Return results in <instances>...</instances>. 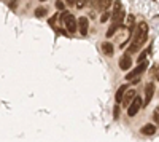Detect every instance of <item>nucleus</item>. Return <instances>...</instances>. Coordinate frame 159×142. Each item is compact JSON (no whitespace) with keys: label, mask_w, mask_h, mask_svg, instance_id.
Returning a JSON list of instances; mask_svg holds the SVG:
<instances>
[{"label":"nucleus","mask_w":159,"mask_h":142,"mask_svg":"<svg viewBox=\"0 0 159 142\" xmlns=\"http://www.w3.org/2000/svg\"><path fill=\"white\" fill-rule=\"evenodd\" d=\"M147 38H148V24L145 21H142L139 24L137 31H134V40H132V45L129 46L127 53H134V51H137L139 48H142L143 43L147 42Z\"/></svg>","instance_id":"f257e3e1"},{"label":"nucleus","mask_w":159,"mask_h":142,"mask_svg":"<svg viewBox=\"0 0 159 142\" xmlns=\"http://www.w3.org/2000/svg\"><path fill=\"white\" fill-rule=\"evenodd\" d=\"M59 19L64 22L65 29H67L69 32H76V18L73 15H70V13H67V11H64Z\"/></svg>","instance_id":"f03ea898"},{"label":"nucleus","mask_w":159,"mask_h":142,"mask_svg":"<svg viewBox=\"0 0 159 142\" xmlns=\"http://www.w3.org/2000/svg\"><path fill=\"white\" fill-rule=\"evenodd\" d=\"M147 67H148V64L145 62V61H143V62H140V64H139V66H137L134 70H130V72H127V73H126V80H127V82H132L134 78L140 77V75L145 72V69H147Z\"/></svg>","instance_id":"7ed1b4c3"},{"label":"nucleus","mask_w":159,"mask_h":142,"mask_svg":"<svg viewBox=\"0 0 159 142\" xmlns=\"http://www.w3.org/2000/svg\"><path fill=\"white\" fill-rule=\"evenodd\" d=\"M142 107H143V99H142L140 96H135V99L132 101V104L127 107V115H129V117H135L137 112H139Z\"/></svg>","instance_id":"20e7f679"},{"label":"nucleus","mask_w":159,"mask_h":142,"mask_svg":"<svg viewBox=\"0 0 159 142\" xmlns=\"http://www.w3.org/2000/svg\"><path fill=\"white\" fill-rule=\"evenodd\" d=\"M153 94H154V83L150 82L147 83V86H145V99H143V106H148L151 99H153Z\"/></svg>","instance_id":"39448f33"},{"label":"nucleus","mask_w":159,"mask_h":142,"mask_svg":"<svg viewBox=\"0 0 159 142\" xmlns=\"http://www.w3.org/2000/svg\"><path fill=\"white\" fill-rule=\"evenodd\" d=\"M135 96H137V93L134 91V89H127V91L124 93V97H123V106L127 109L132 104V101L135 99Z\"/></svg>","instance_id":"423d86ee"},{"label":"nucleus","mask_w":159,"mask_h":142,"mask_svg":"<svg viewBox=\"0 0 159 142\" xmlns=\"http://www.w3.org/2000/svg\"><path fill=\"white\" fill-rule=\"evenodd\" d=\"M78 27H80V32H81V35H88L89 21H88V18H86V16L78 18Z\"/></svg>","instance_id":"0eeeda50"},{"label":"nucleus","mask_w":159,"mask_h":142,"mask_svg":"<svg viewBox=\"0 0 159 142\" xmlns=\"http://www.w3.org/2000/svg\"><path fill=\"white\" fill-rule=\"evenodd\" d=\"M130 66H132V58L129 56V53H126L121 59H119V69L127 70V69H130Z\"/></svg>","instance_id":"6e6552de"},{"label":"nucleus","mask_w":159,"mask_h":142,"mask_svg":"<svg viewBox=\"0 0 159 142\" xmlns=\"http://www.w3.org/2000/svg\"><path fill=\"white\" fill-rule=\"evenodd\" d=\"M140 133H142V134H145V136H153V134L156 133V125L148 123V125L142 126V128H140Z\"/></svg>","instance_id":"1a4fd4ad"},{"label":"nucleus","mask_w":159,"mask_h":142,"mask_svg":"<svg viewBox=\"0 0 159 142\" xmlns=\"http://www.w3.org/2000/svg\"><path fill=\"white\" fill-rule=\"evenodd\" d=\"M127 91V86L126 85H121L118 88V91H116V94H115V101L116 102H123V97H124V93Z\"/></svg>","instance_id":"9d476101"},{"label":"nucleus","mask_w":159,"mask_h":142,"mask_svg":"<svg viewBox=\"0 0 159 142\" xmlns=\"http://www.w3.org/2000/svg\"><path fill=\"white\" fill-rule=\"evenodd\" d=\"M102 51H103L107 56H113L115 48H113V45H111L110 42H103V43H102Z\"/></svg>","instance_id":"9b49d317"},{"label":"nucleus","mask_w":159,"mask_h":142,"mask_svg":"<svg viewBox=\"0 0 159 142\" xmlns=\"http://www.w3.org/2000/svg\"><path fill=\"white\" fill-rule=\"evenodd\" d=\"M113 3V0H100V3H99V8L102 10V11H107L108 10V7Z\"/></svg>","instance_id":"f8f14e48"},{"label":"nucleus","mask_w":159,"mask_h":142,"mask_svg":"<svg viewBox=\"0 0 159 142\" xmlns=\"http://www.w3.org/2000/svg\"><path fill=\"white\" fill-rule=\"evenodd\" d=\"M46 13H48V11H46L45 7H40V8L35 10V16H37V18H43V16H46Z\"/></svg>","instance_id":"ddd939ff"},{"label":"nucleus","mask_w":159,"mask_h":142,"mask_svg":"<svg viewBox=\"0 0 159 142\" xmlns=\"http://www.w3.org/2000/svg\"><path fill=\"white\" fill-rule=\"evenodd\" d=\"M134 21H135L134 15H129V16L126 18V26H127V29L132 31V27H134Z\"/></svg>","instance_id":"4468645a"},{"label":"nucleus","mask_w":159,"mask_h":142,"mask_svg":"<svg viewBox=\"0 0 159 142\" xmlns=\"http://www.w3.org/2000/svg\"><path fill=\"white\" fill-rule=\"evenodd\" d=\"M118 27H119L118 24H111V26H110V29H108V32H107V37H113V34L116 32Z\"/></svg>","instance_id":"2eb2a0df"},{"label":"nucleus","mask_w":159,"mask_h":142,"mask_svg":"<svg viewBox=\"0 0 159 142\" xmlns=\"http://www.w3.org/2000/svg\"><path fill=\"white\" fill-rule=\"evenodd\" d=\"M153 120H154V123L159 126V106L154 109V112H153Z\"/></svg>","instance_id":"dca6fc26"},{"label":"nucleus","mask_w":159,"mask_h":142,"mask_svg":"<svg viewBox=\"0 0 159 142\" xmlns=\"http://www.w3.org/2000/svg\"><path fill=\"white\" fill-rule=\"evenodd\" d=\"M108 18H110V13H108V11H103L102 16H100V22H107Z\"/></svg>","instance_id":"f3484780"},{"label":"nucleus","mask_w":159,"mask_h":142,"mask_svg":"<svg viewBox=\"0 0 159 142\" xmlns=\"http://www.w3.org/2000/svg\"><path fill=\"white\" fill-rule=\"evenodd\" d=\"M148 51H150V48H147V50H145V51H143V53H142V54L139 56V64L145 61V58H147V54H148Z\"/></svg>","instance_id":"a211bd4d"},{"label":"nucleus","mask_w":159,"mask_h":142,"mask_svg":"<svg viewBox=\"0 0 159 142\" xmlns=\"http://www.w3.org/2000/svg\"><path fill=\"white\" fill-rule=\"evenodd\" d=\"M86 2H88V0H76V5H75V7L81 10V8H83V7L86 5Z\"/></svg>","instance_id":"6ab92c4d"},{"label":"nucleus","mask_w":159,"mask_h":142,"mask_svg":"<svg viewBox=\"0 0 159 142\" xmlns=\"http://www.w3.org/2000/svg\"><path fill=\"white\" fill-rule=\"evenodd\" d=\"M113 117H115V120L119 117V107H118V106H115V110H113Z\"/></svg>","instance_id":"aec40b11"},{"label":"nucleus","mask_w":159,"mask_h":142,"mask_svg":"<svg viewBox=\"0 0 159 142\" xmlns=\"http://www.w3.org/2000/svg\"><path fill=\"white\" fill-rule=\"evenodd\" d=\"M56 7H57L59 10L64 11V2H62V0H56Z\"/></svg>","instance_id":"412c9836"},{"label":"nucleus","mask_w":159,"mask_h":142,"mask_svg":"<svg viewBox=\"0 0 159 142\" xmlns=\"http://www.w3.org/2000/svg\"><path fill=\"white\" fill-rule=\"evenodd\" d=\"M88 2H89L91 7H97V5L100 3V0H88Z\"/></svg>","instance_id":"4be33fe9"},{"label":"nucleus","mask_w":159,"mask_h":142,"mask_svg":"<svg viewBox=\"0 0 159 142\" xmlns=\"http://www.w3.org/2000/svg\"><path fill=\"white\" fill-rule=\"evenodd\" d=\"M65 2H67L69 5H72V7H75V5H76V0H65Z\"/></svg>","instance_id":"5701e85b"},{"label":"nucleus","mask_w":159,"mask_h":142,"mask_svg":"<svg viewBox=\"0 0 159 142\" xmlns=\"http://www.w3.org/2000/svg\"><path fill=\"white\" fill-rule=\"evenodd\" d=\"M10 7H11L13 10H16V0H13V2H10Z\"/></svg>","instance_id":"b1692460"},{"label":"nucleus","mask_w":159,"mask_h":142,"mask_svg":"<svg viewBox=\"0 0 159 142\" xmlns=\"http://www.w3.org/2000/svg\"><path fill=\"white\" fill-rule=\"evenodd\" d=\"M156 77H157V80H159V69L156 70Z\"/></svg>","instance_id":"393cba45"},{"label":"nucleus","mask_w":159,"mask_h":142,"mask_svg":"<svg viewBox=\"0 0 159 142\" xmlns=\"http://www.w3.org/2000/svg\"><path fill=\"white\" fill-rule=\"evenodd\" d=\"M40 2H45V0H40Z\"/></svg>","instance_id":"a878e982"}]
</instances>
